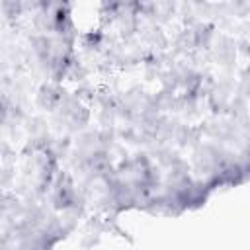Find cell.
Segmentation results:
<instances>
[{"label":"cell","mask_w":250,"mask_h":250,"mask_svg":"<svg viewBox=\"0 0 250 250\" xmlns=\"http://www.w3.org/2000/svg\"><path fill=\"white\" fill-rule=\"evenodd\" d=\"M62 98H64V96H62V90H61L59 86H55V84H43V86L39 88V94H37V104H39L43 109L53 111V109L61 107Z\"/></svg>","instance_id":"1"},{"label":"cell","mask_w":250,"mask_h":250,"mask_svg":"<svg viewBox=\"0 0 250 250\" xmlns=\"http://www.w3.org/2000/svg\"><path fill=\"white\" fill-rule=\"evenodd\" d=\"M211 35H213V27L211 25H199L193 31V41H195V45H207Z\"/></svg>","instance_id":"2"},{"label":"cell","mask_w":250,"mask_h":250,"mask_svg":"<svg viewBox=\"0 0 250 250\" xmlns=\"http://www.w3.org/2000/svg\"><path fill=\"white\" fill-rule=\"evenodd\" d=\"M72 199H74V191H72V188H70V186H64V188L61 186L59 191H57V205L66 207V205L72 203Z\"/></svg>","instance_id":"3"},{"label":"cell","mask_w":250,"mask_h":250,"mask_svg":"<svg viewBox=\"0 0 250 250\" xmlns=\"http://www.w3.org/2000/svg\"><path fill=\"white\" fill-rule=\"evenodd\" d=\"M49 47H51V41L47 37H37L35 39V51L39 53L41 59H45L49 55Z\"/></svg>","instance_id":"4"},{"label":"cell","mask_w":250,"mask_h":250,"mask_svg":"<svg viewBox=\"0 0 250 250\" xmlns=\"http://www.w3.org/2000/svg\"><path fill=\"white\" fill-rule=\"evenodd\" d=\"M2 10H4V14L8 18H16L21 12V4H18V2H4L2 4Z\"/></svg>","instance_id":"5"},{"label":"cell","mask_w":250,"mask_h":250,"mask_svg":"<svg viewBox=\"0 0 250 250\" xmlns=\"http://www.w3.org/2000/svg\"><path fill=\"white\" fill-rule=\"evenodd\" d=\"M8 113H10V105H8V100L0 96V123H4V121H6Z\"/></svg>","instance_id":"6"}]
</instances>
